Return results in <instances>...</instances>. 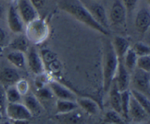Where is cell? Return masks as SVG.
<instances>
[{
    "mask_svg": "<svg viewBox=\"0 0 150 124\" xmlns=\"http://www.w3.org/2000/svg\"><path fill=\"white\" fill-rule=\"evenodd\" d=\"M27 52V64L31 71L36 75L44 73L45 69L40 54L34 47L29 48Z\"/></svg>",
    "mask_w": 150,
    "mask_h": 124,
    "instance_id": "7c38bea8",
    "label": "cell"
},
{
    "mask_svg": "<svg viewBox=\"0 0 150 124\" xmlns=\"http://www.w3.org/2000/svg\"><path fill=\"white\" fill-rule=\"evenodd\" d=\"M58 4L61 10L71 15L76 20L92 28L94 30L105 35H108L109 33L108 30L95 21L80 0H59Z\"/></svg>",
    "mask_w": 150,
    "mask_h": 124,
    "instance_id": "6da1fadb",
    "label": "cell"
},
{
    "mask_svg": "<svg viewBox=\"0 0 150 124\" xmlns=\"http://www.w3.org/2000/svg\"><path fill=\"white\" fill-rule=\"evenodd\" d=\"M16 90L18 91L19 93L21 95V96H24L26 94H28L29 90V85L27 80L24 79H20L16 84L15 85Z\"/></svg>",
    "mask_w": 150,
    "mask_h": 124,
    "instance_id": "836d02e7",
    "label": "cell"
},
{
    "mask_svg": "<svg viewBox=\"0 0 150 124\" xmlns=\"http://www.w3.org/2000/svg\"><path fill=\"white\" fill-rule=\"evenodd\" d=\"M130 91V94L133 97L135 100L150 114V101L149 97L146 96V95L143 94L142 93L139 92L134 89H132Z\"/></svg>",
    "mask_w": 150,
    "mask_h": 124,
    "instance_id": "d4e9b609",
    "label": "cell"
},
{
    "mask_svg": "<svg viewBox=\"0 0 150 124\" xmlns=\"http://www.w3.org/2000/svg\"><path fill=\"white\" fill-rule=\"evenodd\" d=\"M130 91L129 90L121 92L122 115L125 120H128V109L130 101Z\"/></svg>",
    "mask_w": 150,
    "mask_h": 124,
    "instance_id": "f1b7e54d",
    "label": "cell"
},
{
    "mask_svg": "<svg viewBox=\"0 0 150 124\" xmlns=\"http://www.w3.org/2000/svg\"><path fill=\"white\" fill-rule=\"evenodd\" d=\"M29 42L26 38V35H20L15 38L13 41L10 42L9 46L13 50V51H20L22 53L27 52L29 50Z\"/></svg>",
    "mask_w": 150,
    "mask_h": 124,
    "instance_id": "603a6c76",
    "label": "cell"
},
{
    "mask_svg": "<svg viewBox=\"0 0 150 124\" xmlns=\"http://www.w3.org/2000/svg\"><path fill=\"white\" fill-rule=\"evenodd\" d=\"M49 76L44 73H40V74L36 75V77L35 79V85L37 88V90L40 89V88L46 87L47 85H48L50 82Z\"/></svg>",
    "mask_w": 150,
    "mask_h": 124,
    "instance_id": "1f68e13d",
    "label": "cell"
},
{
    "mask_svg": "<svg viewBox=\"0 0 150 124\" xmlns=\"http://www.w3.org/2000/svg\"><path fill=\"white\" fill-rule=\"evenodd\" d=\"M119 64V59L116 55L111 42L105 43L103 47V89L108 92L113 81Z\"/></svg>",
    "mask_w": 150,
    "mask_h": 124,
    "instance_id": "7a4b0ae2",
    "label": "cell"
},
{
    "mask_svg": "<svg viewBox=\"0 0 150 124\" xmlns=\"http://www.w3.org/2000/svg\"><path fill=\"white\" fill-rule=\"evenodd\" d=\"M12 124H29V120H11Z\"/></svg>",
    "mask_w": 150,
    "mask_h": 124,
    "instance_id": "f35d334b",
    "label": "cell"
},
{
    "mask_svg": "<svg viewBox=\"0 0 150 124\" xmlns=\"http://www.w3.org/2000/svg\"><path fill=\"white\" fill-rule=\"evenodd\" d=\"M78 108L79 105L76 101L57 99L56 102V110L57 115L67 114L78 110Z\"/></svg>",
    "mask_w": 150,
    "mask_h": 124,
    "instance_id": "44dd1931",
    "label": "cell"
},
{
    "mask_svg": "<svg viewBox=\"0 0 150 124\" xmlns=\"http://www.w3.org/2000/svg\"><path fill=\"white\" fill-rule=\"evenodd\" d=\"M7 41V35L2 28L0 27V47H3L6 43Z\"/></svg>",
    "mask_w": 150,
    "mask_h": 124,
    "instance_id": "74e56055",
    "label": "cell"
},
{
    "mask_svg": "<svg viewBox=\"0 0 150 124\" xmlns=\"http://www.w3.org/2000/svg\"><path fill=\"white\" fill-rule=\"evenodd\" d=\"M79 107H80L82 110L86 113L92 115L98 114L100 112V107L98 103L92 100V98L82 97V98H77L76 100Z\"/></svg>",
    "mask_w": 150,
    "mask_h": 124,
    "instance_id": "d6986e66",
    "label": "cell"
},
{
    "mask_svg": "<svg viewBox=\"0 0 150 124\" xmlns=\"http://www.w3.org/2000/svg\"><path fill=\"white\" fill-rule=\"evenodd\" d=\"M4 93H5V98L7 104L21 103L22 96L16 90L15 85L5 88Z\"/></svg>",
    "mask_w": 150,
    "mask_h": 124,
    "instance_id": "4316f807",
    "label": "cell"
},
{
    "mask_svg": "<svg viewBox=\"0 0 150 124\" xmlns=\"http://www.w3.org/2000/svg\"><path fill=\"white\" fill-rule=\"evenodd\" d=\"M17 10L22 21L26 24L39 17L38 10L29 0H18Z\"/></svg>",
    "mask_w": 150,
    "mask_h": 124,
    "instance_id": "ba28073f",
    "label": "cell"
},
{
    "mask_svg": "<svg viewBox=\"0 0 150 124\" xmlns=\"http://www.w3.org/2000/svg\"><path fill=\"white\" fill-rule=\"evenodd\" d=\"M128 120L133 123H147L149 120V113H148L132 95L130 96L128 109Z\"/></svg>",
    "mask_w": 150,
    "mask_h": 124,
    "instance_id": "8992f818",
    "label": "cell"
},
{
    "mask_svg": "<svg viewBox=\"0 0 150 124\" xmlns=\"http://www.w3.org/2000/svg\"><path fill=\"white\" fill-rule=\"evenodd\" d=\"M37 98H40L43 101H49V100L52 99L54 97V94H53L52 91L51 89L47 87H44V88H40V89L37 90Z\"/></svg>",
    "mask_w": 150,
    "mask_h": 124,
    "instance_id": "4dcf8cb0",
    "label": "cell"
},
{
    "mask_svg": "<svg viewBox=\"0 0 150 124\" xmlns=\"http://www.w3.org/2000/svg\"><path fill=\"white\" fill-rule=\"evenodd\" d=\"M139 0H122V3L124 5L126 11L130 13L136 8Z\"/></svg>",
    "mask_w": 150,
    "mask_h": 124,
    "instance_id": "d590c367",
    "label": "cell"
},
{
    "mask_svg": "<svg viewBox=\"0 0 150 124\" xmlns=\"http://www.w3.org/2000/svg\"><path fill=\"white\" fill-rule=\"evenodd\" d=\"M133 124H147L146 123H133Z\"/></svg>",
    "mask_w": 150,
    "mask_h": 124,
    "instance_id": "7bdbcfd3",
    "label": "cell"
},
{
    "mask_svg": "<svg viewBox=\"0 0 150 124\" xmlns=\"http://www.w3.org/2000/svg\"><path fill=\"white\" fill-rule=\"evenodd\" d=\"M106 124H125L122 115L114 110H108L104 115V122Z\"/></svg>",
    "mask_w": 150,
    "mask_h": 124,
    "instance_id": "83f0119b",
    "label": "cell"
},
{
    "mask_svg": "<svg viewBox=\"0 0 150 124\" xmlns=\"http://www.w3.org/2000/svg\"><path fill=\"white\" fill-rule=\"evenodd\" d=\"M127 11L120 0L114 1L110 11V21L115 26H122L126 22Z\"/></svg>",
    "mask_w": 150,
    "mask_h": 124,
    "instance_id": "4fadbf2b",
    "label": "cell"
},
{
    "mask_svg": "<svg viewBox=\"0 0 150 124\" xmlns=\"http://www.w3.org/2000/svg\"><path fill=\"white\" fill-rule=\"evenodd\" d=\"M136 68L150 72V55L138 57Z\"/></svg>",
    "mask_w": 150,
    "mask_h": 124,
    "instance_id": "d6a6232c",
    "label": "cell"
},
{
    "mask_svg": "<svg viewBox=\"0 0 150 124\" xmlns=\"http://www.w3.org/2000/svg\"><path fill=\"white\" fill-rule=\"evenodd\" d=\"M101 124H105V123H101Z\"/></svg>",
    "mask_w": 150,
    "mask_h": 124,
    "instance_id": "ee69618b",
    "label": "cell"
},
{
    "mask_svg": "<svg viewBox=\"0 0 150 124\" xmlns=\"http://www.w3.org/2000/svg\"><path fill=\"white\" fill-rule=\"evenodd\" d=\"M132 82L134 88L133 89L142 93L149 97L150 95V75L149 72L136 68L133 71Z\"/></svg>",
    "mask_w": 150,
    "mask_h": 124,
    "instance_id": "5b68a950",
    "label": "cell"
},
{
    "mask_svg": "<svg viewBox=\"0 0 150 124\" xmlns=\"http://www.w3.org/2000/svg\"><path fill=\"white\" fill-rule=\"evenodd\" d=\"M108 91H109V99L111 108L113 110L122 115L121 92L118 90L114 81H113Z\"/></svg>",
    "mask_w": 150,
    "mask_h": 124,
    "instance_id": "ffe728a7",
    "label": "cell"
},
{
    "mask_svg": "<svg viewBox=\"0 0 150 124\" xmlns=\"http://www.w3.org/2000/svg\"><path fill=\"white\" fill-rule=\"evenodd\" d=\"M1 124H12V123L10 121H4L3 123H1Z\"/></svg>",
    "mask_w": 150,
    "mask_h": 124,
    "instance_id": "60d3db41",
    "label": "cell"
},
{
    "mask_svg": "<svg viewBox=\"0 0 150 124\" xmlns=\"http://www.w3.org/2000/svg\"><path fill=\"white\" fill-rule=\"evenodd\" d=\"M4 14V8H3V6L0 4V19H1Z\"/></svg>",
    "mask_w": 150,
    "mask_h": 124,
    "instance_id": "ab89813d",
    "label": "cell"
},
{
    "mask_svg": "<svg viewBox=\"0 0 150 124\" xmlns=\"http://www.w3.org/2000/svg\"><path fill=\"white\" fill-rule=\"evenodd\" d=\"M7 59L13 66L19 69H25L26 59L24 53L13 51L7 55Z\"/></svg>",
    "mask_w": 150,
    "mask_h": 124,
    "instance_id": "7402d4cb",
    "label": "cell"
},
{
    "mask_svg": "<svg viewBox=\"0 0 150 124\" xmlns=\"http://www.w3.org/2000/svg\"><path fill=\"white\" fill-rule=\"evenodd\" d=\"M48 86L57 99L68 100L73 101H76L77 100V96L73 91L57 81L51 80L48 84Z\"/></svg>",
    "mask_w": 150,
    "mask_h": 124,
    "instance_id": "30bf717a",
    "label": "cell"
},
{
    "mask_svg": "<svg viewBox=\"0 0 150 124\" xmlns=\"http://www.w3.org/2000/svg\"><path fill=\"white\" fill-rule=\"evenodd\" d=\"M2 117H3V116H2V115H1V114H0V121H1V120H2Z\"/></svg>",
    "mask_w": 150,
    "mask_h": 124,
    "instance_id": "b9f144b4",
    "label": "cell"
},
{
    "mask_svg": "<svg viewBox=\"0 0 150 124\" xmlns=\"http://www.w3.org/2000/svg\"><path fill=\"white\" fill-rule=\"evenodd\" d=\"M7 24L13 32L16 34L21 33L23 31V22L18 12L17 7L11 5L7 12Z\"/></svg>",
    "mask_w": 150,
    "mask_h": 124,
    "instance_id": "5bb4252c",
    "label": "cell"
},
{
    "mask_svg": "<svg viewBox=\"0 0 150 124\" xmlns=\"http://www.w3.org/2000/svg\"><path fill=\"white\" fill-rule=\"evenodd\" d=\"M111 44L119 60H122L127 50L130 48L128 41L122 36H116L114 37Z\"/></svg>",
    "mask_w": 150,
    "mask_h": 124,
    "instance_id": "ac0fdd59",
    "label": "cell"
},
{
    "mask_svg": "<svg viewBox=\"0 0 150 124\" xmlns=\"http://www.w3.org/2000/svg\"><path fill=\"white\" fill-rule=\"evenodd\" d=\"M22 104L29 110L32 117L34 115H38L42 111V106L39 98L33 94H26L24 95Z\"/></svg>",
    "mask_w": 150,
    "mask_h": 124,
    "instance_id": "e0dca14e",
    "label": "cell"
},
{
    "mask_svg": "<svg viewBox=\"0 0 150 124\" xmlns=\"http://www.w3.org/2000/svg\"><path fill=\"white\" fill-rule=\"evenodd\" d=\"M132 49L134 51L138 57H144V56L150 55L149 46L144 43L137 42L134 44Z\"/></svg>",
    "mask_w": 150,
    "mask_h": 124,
    "instance_id": "f546056e",
    "label": "cell"
},
{
    "mask_svg": "<svg viewBox=\"0 0 150 124\" xmlns=\"http://www.w3.org/2000/svg\"><path fill=\"white\" fill-rule=\"evenodd\" d=\"M8 1H12V0H8Z\"/></svg>",
    "mask_w": 150,
    "mask_h": 124,
    "instance_id": "f6af8a7d",
    "label": "cell"
},
{
    "mask_svg": "<svg viewBox=\"0 0 150 124\" xmlns=\"http://www.w3.org/2000/svg\"><path fill=\"white\" fill-rule=\"evenodd\" d=\"M50 33L49 26L45 19L37 18L26 26V37L29 42L40 44L46 41Z\"/></svg>",
    "mask_w": 150,
    "mask_h": 124,
    "instance_id": "3957f363",
    "label": "cell"
},
{
    "mask_svg": "<svg viewBox=\"0 0 150 124\" xmlns=\"http://www.w3.org/2000/svg\"><path fill=\"white\" fill-rule=\"evenodd\" d=\"M7 104V102L6 101L4 90H3V88L0 87V114L2 116L4 113H5V109Z\"/></svg>",
    "mask_w": 150,
    "mask_h": 124,
    "instance_id": "e575fe53",
    "label": "cell"
},
{
    "mask_svg": "<svg viewBox=\"0 0 150 124\" xmlns=\"http://www.w3.org/2000/svg\"><path fill=\"white\" fill-rule=\"evenodd\" d=\"M5 114L10 120H29L32 115L22 103L7 104Z\"/></svg>",
    "mask_w": 150,
    "mask_h": 124,
    "instance_id": "52a82bcc",
    "label": "cell"
},
{
    "mask_svg": "<svg viewBox=\"0 0 150 124\" xmlns=\"http://www.w3.org/2000/svg\"><path fill=\"white\" fill-rule=\"evenodd\" d=\"M61 121L65 124H78L83 120V115L78 113L77 110L64 115H57Z\"/></svg>",
    "mask_w": 150,
    "mask_h": 124,
    "instance_id": "484cf974",
    "label": "cell"
},
{
    "mask_svg": "<svg viewBox=\"0 0 150 124\" xmlns=\"http://www.w3.org/2000/svg\"><path fill=\"white\" fill-rule=\"evenodd\" d=\"M20 79L19 73L13 68L4 67L0 70V83L4 88L15 85Z\"/></svg>",
    "mask_w": 150,
    "mask_h": 124,
    "instance_id": "9a60e30c",
    "label": "cell"
},
{
    "mask_svg": "<svg viewBox=\"0 0 150 124\" xmlns=\"http://www.w3.org/2000/svg\"><path fill=\"white\" fill-rule=\"evenodd\" d=\"M40 56L43 61L45 69H47L53 74H58L61 71L62 66L59 61L57 56L49 49H42L40 51Z\"/></svg>",
    "mask_w": 150,
    "mask_h": 124,
    "instance_id": "8fae6325",
    "label": "cell"
},
{
    "mask_svg": "<svg viewBox=\"0 0 150 124\" xmlns=\"http://www.w3.org/2000/svg\"><path fill=\"white\" fill-rule=\"evenodd\" d=\"M114 81L115 82L117 88L120 92L129 90L130 82H131V77H130V72L126 68L122 60H119L118 67H117Z\"/></svg>",
    "mask_w": 150,
    "mask_h": 124,
    "instance_id": "9c48e42d",
    "label": "cell"
},
{
    "mask_svg": "<svg viewBox=\"0 0 150 124\" xmlns=\"http://www.w3.org/2000/svg\"><path fill=\"white\" fill-rule=\"evenodd\" d=\"M29 1L35 6L37 10H39L44 7L47 0H29Z\"/></svg>",
    "mask_w": 150,
    "mask_h": 124,
    "instance_id": "8d00e7d4",
    "label": "cell"
},
{
    "mask_svg": "<svg viewBox=\"0 0 150 124\" xmlns=\"http://www.w3.org/2000/svg\"><path fill=\"white\" fill-rule=\"evenodd\" d=\"M138 57H139L136 55L134 51L132 49V48H130L126 52L123 60H122L123 62L124 66H125V68L130 73L134 71L135 69L136 68Z\"/></svg>",
    "mask_w": 150,
    "mask_h": 124,
    "instance_id": "cb8c5ba5",
    "label": "cell"
},
{
    "mask_svg": "<svg viewBox=\"0 0 150 124\" xmlns=\"http://www.w3.org/2000/svg\"><path fill=\"white\" fill-rule=\"evenodd\" d=\"M150 26V13L149 9L142 8L137 13L135 19V26L139 33L144 34Z\"/></svg>",
    "mask_w": 150,
    "mask_h": 124,
    "instance_id": "2e32d148",
    "label": "cell"
},
{
    "mask_svg": "<svg viewBox=\"0 0 150 124\" xmlns=\"http://www.w3.org/2000/svg\"><path fill=\"white\" fill-rule=\"evenodd\" d=\"M80 1L89 11L95 21L108 30V19L103 6L95 0H80Z\"/></svg>",
    "mask_w": 150,
    "mask_h": 124,
    "instance_id": "277c9868",
    "label": "cell"
}]
</instances>
